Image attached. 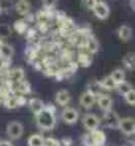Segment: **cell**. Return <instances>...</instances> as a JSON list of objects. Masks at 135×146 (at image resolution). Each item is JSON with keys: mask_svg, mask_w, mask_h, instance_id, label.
Returning <instances> with one entry per match:
<instances>
[{"mask_svg": "<svg viewBox=\"0 0 135 146\" xmlns=\"http://www.w3.org/2000/svg\"><path fill=\"white\" fill-rule=\"evenodd\" d=\"M36 119H37V125H39L41 129H45V130L53 129L54 125H56L54 108L53 106H48L46 109L44 108L39 114H36Z\"/></svg>", "mask_w": 135, "mask_h": 146, "instance_id": "obj_1", "label": "cell"}, {"mask_svg": "<svg viewBox=\"0 0 135 146\" xmlns=\"http://www.w3.org/2000/svg\"><path fill=\"white\" fill-rule=\"evenodd\" d=\"M119 115L118 113L114 110H109V111H103V117H102V122L106 127L110 129H118L119 126Z\"/></svg>", "mask_w": 135, "mask_h": 146, "instance_id": "obj_2", "label": "cell"}, {"mask_svg": "<svg viewBox=\"0 0 135 146\" xmlns=\"http://www.w3.org/2000/svg\"><path fill=\"white\" fill-rule=\"evenodd\" d=\"M118 129H119L123 134H127V135L135 134V118H132V117L121 118Z\"/></svg>", "mask_w": 135, "mask_h": 146, "instance_id": "obj_3", "label": "cell"}, {"mask_svg": "<svg viewBox=\"0 0 135 146\" xmlns=\"http://www.w3.org/2000/svg\"><path fill=\"white\" fill-rule=\"evenodd\" d=\"M24 133V126L17 121L9 122L7 125V134L11 139H19Z\"/></svg>", "mask_w": 135, "mask_h": 146, "instance_id": "obj_4", "label": "cell"}, {"mask_svg": "<svg viewBox=\"0 0 135 146\" xmlns=\"http://www.w3.org/2000/svg\"><path fill=\"white\" fill-rule=\"evenodd\" d=\"M93 12H94V15L101 20H106L110 15V8L109 5L105 1H98V3L94 4V7H93Z\"/></svg>", "mask_w": 135, "mask_h": 146, "instance_id": "obj_5", "label": "cell"}, {"mask_svg": "<svg viewBox=\"0 0 135 146\" xmlns=\"http://www.w3.org/2000/svg\"><path fill=\"white\" fill-rule=\"evenodd\" d=\"M95 102H97V96L93 94L92 92H89V90L84 92L81 96H80V105H81L82 108L92 109Z\"/></svg>", "mask_w": 135, "mask_h": 146, "instance_id": "obj_6", "label": "cell"}, {"mask_svg": "<svg viewBox=\"0 0 135 146\" xmlns=\"http://www.w3.org/2000/svg\"><path fill=\"white\" fill-rule=\"evenodd\" d=\"M82 123H84V126H85L86 130L93 131V130H97V129H98L101 121L95 114H86L85 117H84V119H82Z\"/></svg>", "mask_w": 135, "mask_h": 146, "instance_id": "obj_7", "label": "cell"}, {"mask_svg": "<svg viewBox=\"0 0 135 146\" xmlns=\"http://www.w3.org/2000/svg\"><path fill=\"white\" fill-rule=\"evenodd\" d=\"M97 104H98L101 110L109 111V110H111V108H113V98L109 94L99 93V94H97Z\"/></svg>", "mask_w": 135, "mask_h": 146, "instance_id": "obj_8", "label": "cell"}, {"mask_svg": "<svg viewBox=\"0 0 135 146\" xmlns=\"http://www.w3.org/2000/svg\"><path fill=\"white\" fill-rule=\"evenodd\" d=\"M78 117H80V114H78V111L74 108H66L65 110L61 113L62 121L66 123H69V125H73V123L77 122Z\"/></svg>", "mask_w": 135, "mask_h": 146, "instance_id": "obj_9", "label": "cell"}, {"mask_svg": "<svg viewBox=\"0 0 135 146\" xmlns=\"http://www.w3.org/2000/svg\"><path fill=\"white\" fill-rule=\"evenodd\" d=\"M117 35L122 41H128L132 37V28L128 27V25H121L117 31Z\"/></svg>", "mask_w": 135, "mask_h": 146, "instance_id": "obj_10", "label": "cell"}, {"mask_svg": "<svg viewBox=\"0 0 135 146\" xmlns=\"http://www.w3.org/2000/svg\"><path fill=\"white\" fill-rule=\"evenodd\" d=\"M56 102L60 106H66L70 102V94L68 90H60L56 94Z\"/></svg>", "mask_w": 135, "mask_h": 146, "instance_id": "obj_11", "label": "cell"}, {"mask_svg": "<svg viewBox=\"0 0 135 146\" xmlns=\"http://www.w3.org/2000/svg\"><path fill=\"white\" fill-rule=\"evenodd\" d=\"M13 53H15L13 46L8 45V44H1L0 45V57L3 60H9L13 56Z\"/></svg>", "mask_w": 135, "mask_h": 146, "instance_id": "obj_12", "label": "cell"}, {"mask_svg": "<svg viewBox=\"0 0 135 146\" xmlns=\"http://www.w3.org/2000/svg\"><path fill=\"white\" fill-rule=\"evenodd\" d=\"M44 108H45V105H44V102L41 100H39V98H32V100H29V109L32 110L33 114H39Z\"/></svg>", "mask_w": 135, "mask_h": 146, "instance_id": "obj_13", "label": "cell"}, {"mask_svg": "<svg viewBox=\"0 0 135 146\" xmlns=\"http://www.w3.org/2000/svg\"><path fill=\"white\" fill-rule=\"evenodd\" d=\"M16 11L19 12L20 15H28L31 11V4L27 0H19L16 3Z\"/></svg>", "mask_w": 135, "mask_h": 146, "instance_id": "obj_14", "label": "cell"}, {"mask_svg": "<svg viewBox=\"0 0 135 146\" xmlns=\"http://www.w3.org/2000/svg\"><path fill=\"white\" fill-rule=\"evenodd\" d=\"M99 85H101V89H103V90H114L117 86V84L113 81V78L110 76L103 77L99 81Z\"/></svg>", "mask_w": 135, "mask_h": 146, "instance_id": "obj_15", "label": "cell"}, {"mask_svg": "<svg viewBox=\"0 0 135 146\" xmlns=\"http://www.w3.org/2000/svg\"><path fill=\"white\" fill-rule=\"evenodd\" d=\"M110 77L113 78V81H114L115 84H119V82L124 81V78H126V73H124L123 69L118 68V69H114V70H113L111 74H110Z\"/></svg>", "mask_w": 135, "mask_h": 146, "instance_id": "obj_16", "label": "cell"}, {"mask_svg": "<svg viewBox=\"0 0 135 146\" xmlns=\"http://www.w3.org/2000/svg\"><path fill=\"white\" fill-rule=\"evenodd\" d=\"M115 89H117V92L119 93V94L124 96L126 93H128L131 89H134V88H132V85L130 84V82H127V81L124 80V81H122V82H119V84H117Z\"/></svg>", "mask_w": 135, "mask_h": 146, "instance_id": "obj_17", "label": "cell"}, {"mask_svg": "<svg viewBox=\"0 0 135 146\" xmlns=\"http://www.w3.org/2000/svg\"><path fill=\"white\" fill-rule=\"evenodd\" d=\"M123 65L128 70L135 69V53H127L123 57Z\"/></svg>", "mask_w": 135, "mask_h": 146, "instance_id": "obj_18", "label": "cell"}, {"mask_svg": "<svg viewBox=\"0 0 135 146\" xmlns=\"http://www.w3.org/2000/svg\"><path fill=\"white\" fill-rule=\"evenodd\" d=\"M92 138H93V142H95L97 145H103L105 141H106V135H105L103 131L101 130H93Z\"/></svg>", "mask_w": 135, "mask_h": 146, "instance_id": "obj_19", "label": "cell"}, {"mask_svg": "<svg viewBox=\"0 0 135 146\" xmlns=\"http://www.w3.org/2000/svg\"><path fill=\"white\" fill-rule=\"evenodd\" d=\"M29 146H44V138L40 134H33L28 138Z\"/></svg>", "mask_w": 135, "mask_h": 146, "instance_id": "obj_20", "label": "cell"}, {"mask_svg": "<svg viewBox=\"0 0 135 146\" xmlns=\"http://www.w3.org/2000/svg\"><path fill=\"white\" fill-rule=\"evenodd\" d=\"M8 77L13 81H21L24 78V70L20 69V68H16V69H13V70L9 72V76Z\"/></svg>", "mask_w": 135, "mask_h": 146, "instance_id": "obj_21", "label": "cell"}, {"mask_svg": "<svg viewBox=\"0 0 135 146\" xmlns=\"http://www.w3.org/2000/svg\"><path fill=\"white\" fill-rule=\"evenodd\" d=\"M123 97H124V101H126L128 105L135 106V89H131V90L128 93H126Z\"/></svg>", "mask_w": 135, "mask_h": 146, "instance_id": "obj_22", "label": "cell"}, {"mask_svg": "<svg viewBox=\"0 0 135 146\" xmlns=\"http://www.w3.org/2000/svg\"><path fill=\"white\" fill-rule=\"evenodd\" d=\"M5 106H7L9 110L16 109L17 106H19V104H17V98H16V97H9V98L5 101Z\"/></svg>", "mask_w": 135, "mask_h": 146, "instance_id": "obj_23", "label": "cell"}, {"mask_svg": "<svg viewBox=\"0 0 135 146\" xmlns=\"http://www.w3.org/2000/svg\"><path fill=\"white\" fill-rule=\"evenodd\" d=\"M11 35V28H9V25H7V24H1L0 25V37H8V36Z\"/></svg>", "mask_w": 135, "mask_h": 146, "instance_id": "obj_24", "label": "cell"}, {"mask_svg": "<svg viewBox=\"0 0 135 146\" xmlns=\"http://www.w3.org/2000/svg\"><path fill=\"white\" fill-rule=\"evenodd\" d=\"M88 48H89L90 52H93V53H94V52H97V50H98V42H97L93 37H90L89 41H88Z\"/></svg>", "mask_w": 135, "mask_h": 146, "instance_id": "obj_25", "label": "cell"}, {"mask_svg": "<svg viewBox=\"0 0 135 146\" xmlns=\"http://www.w3.org/2000/svg\"><path fill=\"white\" fill-rule=\"evenodd\" d=\"M15 28L17 32H24L27 29V24L24 23V21H16L15 23Z\"/></svg>", "mask_w": 135, "mask_h": 146, "instance_id": "obj_26", "label": "cell"}, {"mask_svg": "<svg viewBox=\"0 0 135 146\" xmlns=\"http://www.w3.org/2000/svg\"><path fill=\"white\" fill-rule=\"evenodd\" d=\"M57 3H58V0H43L44 7H46V8H53Z\"/></svg>", "mask_w": 135, "mask_h": 146, "instance_id": "obj_27", "label": "cell"}, {"mask_svg": "<svg viewBox=\"0 0 135 146\" xmlns=\"http://www.w3.org/2000/svg\"><path fill=\"white\" fill-rule=\"evenodd\" d=\"M82 3L85 4V7H86V8H90V9H93L94 4L97 3V0H82Z\"/></svg>", "mask_w": 135, "mask_h": 146, "instance_id": "obj_28", "label": "cell"}, {"mask_svg": "<svg viewBox=\"0 0 135 146\" xmlns=\"http://www.w3.org/2000/svg\"><path fill=\"white\" fill-rule=\"evenodd\" d=\"M0 146H13L9 141H0Z\"/></svg>", "mask_w": 135, "mask_h": 146, "instance_id": "obj_29", "label": "cell"}, {"mask_svg": "<svg viewBox=\"0 0 135 146\" xmlns=\"http://www.w3.org/2000/svg\"><path fill=\"white\" fill-rule=\"evenodd\" d=\"M3 65H4V61H3V58L0 57V69L3 68Z\"/></svg>", "mask_w": 135, "mask_h": 146, "instance_id": "obj_30", "label": "cell"}, {"mask_svg": "<svg viewBox=\"0 0 135 146\" xmlns=\"http://www.w3.org/2000/svg\"><path fill=\"white\" fill-rule=\"evenodd\" d=\"M131 4H132V9H134V11H135V0H132V1H131Z\"/></svg>", "mask_w": 135, "mask_h": 146, "instance_id": "obj_31", "label": "cell"}, {"mask_svg": "<svg viewBox=\"0 0 135 146\" xmlns=\"http://www.w3.org/2000/svg\"><path fill=\"white\" fill-rule=\"evenodd\" d=\"M0 102H1V98H0Z\"/></svg>", "mask_w": 135, "mask_h": 146, "instance_id": "obj_32", "label": "cell"}, {"mask_svg": "<svg viewBox=\"0 0 135 146\" xmlns=\"http://www.w3.org/2000/svg\"><path fill=\"white\" fill-rule=\"evenodd\" d=\"M0 45H1V44H0Z\"/></svg>", "mask_w": 135, "mask_h": 146, "instance_id": "obj_33", "label": "cell"}]
</instances>
